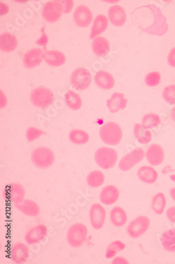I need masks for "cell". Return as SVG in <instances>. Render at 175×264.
Segmentation results:
<instances>
[{"label":"cell","mask_w":175,"mask_h":264,"mask_svg":"<svg viewBox=\"0 0 175 264\" xmlns=\"http://www.w3.org/2000/svg\"><path fill=\"white\" fill-rule=\"evenodd\" d=\"M49 229L45 225L38 224L30 228L27 232L25 240L29 245H35L45 240L48 236Z\"/></svg>","instance_id":"obj_12"},{"label":"cell","mask_w":175,"mask_h":264,"mask_svg":"<svg viewBox=\"0 0 175 264\" xmlns=\"http://www.w3.org/2000/svg\"><path fill=\"white\" fill-rule=\"evenodd\" d=\"M73 18H74L75 24L78 27L85 28L92 22V12L89 7L85 5H80L75 9Z\"/></svg>","instance_id":"obj_14"},{"label":"cell","mask_w":175,"mask_h":264,"mask_svg":"<svg viewBox=\"0 0 175 264\" xmlns=\"http://www.w3.org/2000/svg\"><path fill=\"white\" fill-rule=\"evenodd\" d=\"M69 140L75 144H85L89 142L90 136L83 130L74 129L69 133Z\"/></svg>","instance_id":"obj_34"},{"label":"cell","mask_w":175,"mask_h":264,"mask_svg":"<svg viewBox=\"0 0 175 264\" xmlns=\"http://www.w3.org/2000/svg\"><path fill=\"white\" fill-rule=\"evenodd\" d=\"M47 35H46V34L44 33V34H43V36L41 37V38L39 39L38 41H37V44H40V45L45 46L46 44H47Z\"/></svg>","instance_id":"obj_44"},{"label":"cell","mask_w":175,"mask_h":264,"mask_svg":"<svg viewBox=\"0 0 175 264\" xmlns=\"http://www.w3.org/2000/svg\"><path fill=\"white\" fill-rule=\"evenodd\" d=\"M65 100L67 107L71 110L78 111L81 108L82 99L77 93L69 90L65 94Z\"/></svg>","instance_id":"obj_33"},{"label":"cell","mask_w":175,"mask_h":264,"mask_svg":"<svg viewBox=\"0 0 175 264\" xmlns=\"http://www.w3.org/2000/svg\"><path fill=\"white\" fill-rule=\"evenodd\" d=\"M108 17L111 23L115 26H122L126 21V12L122 7L114 5L108 11Z\"/></svg>","instance_id":"obj_20"},{"label":"cell","mask_w":175,"mask_h":264,"mask_svg":"<svg viewBox=\"0 0 175 264\" xmlns=\"http://www.w3.org/2000/svg\"><path fill=\"white\" fill-rule=\"evenodd\" d=\"M21 213L30 217H36L40 214V207L37 203L31 199H26L19 203L14 204Z\"/></svg>","instance_id":"obj_19"},{"label":"cell","mask_w":175,"mask_h":264,"mask_svg":"<svg viewBox=\"0 0 175 264\" xmlns=\"http://www.w3.org/2000/svg\"><path fill=\"white\" fill-rule=\"evenodd\" d=\"M171 118H172V121L175 123V106L171 111Z\"/></svg>","instance_id":"obj_46"},{"label":"cell","mask_w":175,"mask_h":264,"mask_svg":"<svg viewBox=\"0 0 175 264\" xmlns=\"http://www.w3.org/2000/svg\"><path fill=\"white\" fill-rule=\"evenodd\" d=\"M120 196L119 189L114 185H107L102 190L100 194V200L102 204L111 206L115 204Z\"/></svg>","instance_id":"obj_16"},{"label":"cell","mask_w":175,"mask_h":264,"mask_svg":"<svg viewBox=\"0 0 175 264\" xmlns=\"http://www.w3.org/2000/svg\"><path fill=\"white\" fill-rule=\"evenodd\" d=\"M95 160L98 167L104 170H109L115 167L117 163V151L111 147L99 148L95 154Z\"/></svg>","instance_id":"obj_5"},{"label":"cell","mask_w":175,"mask_h":264,"mask_svg":"<svg viewBox=\"0 0 175 264\" xmlns=\"http://www.w3.org/2000/svg\"><path fill=\"white\" fill-rule=\"evenodd\" d=\"M169 194H170L171 197H172L173 200L175 202V187H172L169 190Z\"/></svg>","instance_id":"obj_45"},{"label":"cell","mask_w":175,"mask_h":264,"mask_svg":"<svg viewBox=\"0 0 175 264\" xmlns=\"http://www.w3.org/2000/svg\"><path fill=\"white\" fill-rule=\"evenodd\" d=\"M167 62L169 66L175 67V47L169 51L168 57H167Z\"/></svg>","instance_id":"obj_42"},{"label":"cell","mask_w":175,"mask_h":264,"mask_svg":"<svg viewBox=\"0 0 175 264\" xmlns=\"http://www.w3.org/2000/svg\"><path fill=\"white\" fill-rule=\"evenodd\" d=\"M137 176L141 181L149 185L156 183L158 178V172L153 167L148 166L140 167L137 171Z\"/></svg>","instance_id":"obj_21"},{"label":"cell","mask_w":175,"mask_h":264,"mask_svg":"<svg viewBox=\"0 0 175 264\" xmlns=\"http://www.w3.org/2000/svg\"><path fill=\"white\" fill-rule=\"evenodd\" d=\"M108 26V19L103 14H100L95 19L90 35L91 39H95L106 30Z\"/></svg>","instance_id":"obj_28"},{"label":"cell","mask_w":175,"mask_h":264,"mask_svg":"<svg viewBox=\"0 0 175 264\" xmlns=\"http://www.w3.org/2000/svg\"><path fill=\"white\" fill-rule=\"evenodd\" d=\"M46 133L41 129L36 127H30L26 131V138L28 142H32L37 140L42 135H45Z\"/></svg>","instance_id":"obj_37"},{"label":"cell","mask_w":175,"mask_h":264,"mask_svg":"<svg viewBox=\"0 0 175 264\" xmlns=\"http://www.w3.org/2000/svg\"><path fill=\"white\" fill-rule=\"evenodd\" d=\"M112 264H128V260L126 259L123 256H117V257L114 258L112 261Z\"/></svg>","instance_id":"obj_43"},{"label":"cell","mask_w":175,"mask_h":264,"mask_svg":"<svg viewBox=\"0 0 175 264\" xmlns=\"http://www.w3.org/2000/svg\"><path fill=\"white\" fill-rule=\"evenodd\" d=\"M160 80H161V76H160V73L153 71V72L149 73V74L146 75L145 83L148 86L154 87L160 84Z\"/></svg>","instance_id":"obj_39"},{"label":"cell","mask_w":175,"mask_h":264,"mask_svg":"<svg viewBox=\"0 0 175 264\" xmlns=\"http://www.w3.org/2000/svg\"><path fill=\"white\" fill-rule=\"evenodd\" d=\"M54 95L52 91L45 87H36L30 94V100L34 106L45 110L52 104Z\"/></svg>","instance_id":"obj_6"},{"label":"cell","mask_w":175,"mask_h":264,"mask_svg":"<svg viewBox=\"0 0 175 264\" xmlns=\"http://www.w3.org/2000/svg\"><path fill=\"white\" fill-rule=\"evenodd\" d=\"M30 256V250L28 246L23 242H17L14 244L10 251V257L17 264L27 263Z\"/></svg>","instance_id":"obj_13"},{"label":"cell","mask_w":175,"mask_h":264,"mask_svg":"<svg viewBox=\"0 0 175 264\" xmlns=\"http://www.w3.org/2000/svg\"><path fill=\"white\" fill-rule=\"evenodd\" d=\"M167 205V201L165 194L162 192H159L153 196L151 200V208L155 214L158 215H161L165 211V208Z\"/></svg>","instance_id":"obj_32"},{"label":"cell","mask_w":175,"mask_h":264,"mask_svg":"<svg viewBox=\"0 0 175 264\" xmlns=\"http://www.w3.org/2000/svg\"><path fill=\"white\" fill-rule=\"evenodd\" d=\"M128 104V100L124 94L114 92L110 99L107 101V107L112 114L117 113L120 110H125Z\"/></svg>","instance_id":"obj_18"},{"label":"cell","mask_w":175,"mask_h":264,"mask_svg":"<svg viewBox=\"0 0 175 264\" xmlns=\"http://www.w3.org/2000/svg\"><path fill=\"white\" fill-rule=\"evenodd\" d=\"M126 247V244L123 243L121 241H114L112 243L109 244L108 247H107L105 256H106V258H108V259L113 258L118 253L124 250Z\"/></svg>","instance_id":"obj_35"},{"label":"cell","mask_w":175,"mask_h":264,"mask_svg":"<svg viewBox=\"0 0 175 264\" xmlns=\"http://www.w3.org/2000/svg\"><path fill=\"white\" fill-rule=\"evenodd\" d=\"M145 155V152L142 148L134 149L133 150L121 158L119 164V169L123 172L130 171L137 164L140 163L144 160Z\"/></svg>","instance_id":"obj_8"},{"label":"cell","mask_w":175,"mask_h":264,"mask_svg":"<svg viewBox=\"0 0 175 264\" xmlns=\"http://www.w3.org/2000/svg\"><path fill=\"white\" fill-rule=\"evenodd\" d=\"M166 216L171 222L175 224V206L167 208V212H166Z\"/></svg>","instance_id":"obj_41"},{"label":"cell","mask_w":175,"mask_h":264,"mask_svg":"<svg viewBox=\"0 0 175 264\" xmlns=\"http://www.w3.org/2000/svg\"><path fill=\"white\" fill-rule=\"evenodd\" d=\"M150 10L152 13L153 18V23L148 28L143 29L144 33L149 35H157V36H162L167 33L169 26L167 24V20L161 11L155 5H149Z\"/></svg>","instance_id":"obj_1"},{"label":"cell","mask_w":175,"mask_h":264,"mask_svg":"<svg viewBox=\"0 0 175 264\" xmlns=\"http://www.w3.org/2000/svg\"><path fill=\"white\" fill-rule=\"evenodd\" d=\"M134 135L140 143L146 144L152 140L153 133L150 128H146L142 124H137L134 126Z\"/></svg>","instance_id":"obj_25"},{"label":"cell","mask_w":175,"mask_h":264,"mask_svg":"<svg viewBox=\"0 0 175 264\" xmlns=\"http://www.w3.org/2000/svg\"><path fill=\"white\" fill-rule=\"evenodd\" d=\"M18 40L14 34L4 33L0 35V48L5 52H11L17 49Z\"/></svg>","instance_id":"obj_24"},{"label":"cell","mask_w":175,"mask_h":264,"mask_svg":"<svg viewBox=\"0 0 175 264\" xmlns=\"http://www.w3.org/2000/svg\"><path fill=\"white\" fill-rule=\"evenodd\" d=\"M150 220L146 216H140L134 219L127 227V233L130 238L137 239L149 230Z\"/></svg>","instance_id":"obj_7"},{"label":"cell","mask_w":175,"mask_h":264,"mask_svg":"<svg viewBox=\"0 0 175 264\" xmlns=\"http://www.w3.org/2000/svg\"><path fill=\"white\" fill-rule=\"evenodd\" d=\"M146 157L151 166L157 167L160 165L165 160V152L161 146L158 144H152L148 147Z\"/></svg>","instance_id":"obj_15"},{"label":"cell","mask_w":175,"mask_h":264,"mask_svg":"<svg viewBox=\"0 0 175 264\" xmlns=\"http://www.w3.org/2000/svg\"><path fill=\"white\" fill-rule=\"evenodd\" d=\"M110 217L111 222L115 227H123L128 221V216L126 211L120 206H115L112 208Z\"/></svg>","instance_id":"obj_26"},{"label":"cell","mask_w":175,"mask_h":264,"mask_svg":"<svg viewBox=\"0 0 175 264\" xmlns=\"http://www.w3.org/2000/svg\"><path fill=\"white\" fill-rule=\"evenodd\" d=\"M71 85L76 90H84L90 86L92 76L90 71L84 68H78L73 71L71 75Z\"/></svg>","instance_id":"obj_9"},{"label":"cell","mask_w":175,"mask_h":264,"mask_svg":"<svg viewBox=\"0 0 175 264\" xmlns=\"http://www.w3.org/2000/svg\"><path fill=\"white\" fill-rule=\"evenodd\" d=\"M95 82L98 87L104 90H110L115 85V80L110 73L105 71H100L95 76Z\"/></svg>","instance_id":"obj_22"},{"label":"cell","mask_w":175,"mask_h":264,"mask_svg":"<svg viewBox=\"0 0 175 264\" xmlns=\"http://www.w3.org/2000/svg\"><path fill=\"white\" fill-rule=\"evenodd\" d=\"M161 123L160 117L156 114L149 113L143 117L142 124L146 128H156Z\"/></svg>","instance_id":"obj_36"},{"label":"cell","mask_w":175,"mask_h":264,"mask_svg":"<svg viewBox=\"0 0 175 264\" xmlns=\"http://www.w3.org/2000/svg\"><path fill=\"white\" fill-rule=\"evenodd\" d=\"M43 59L46 63L52 67H60V66L63 65L66 62L65 55L58 50L44 51L43 54Z\"/></svg>","instance_id":"obj_23"},{"label":"cell","mask_w":175,"mask_h":264,"mask_svg":"<svg viewBox=\"0 0 175 264\" xmlns=\"http://www.w3.org/2000/svg\"><path fill=\"white\" fill-rule=\"evenodd\" d=\"M32 162L35 167L40 169H47L55 162V154L50 148L38 147L32 152Z\"/></svg>","instance_id":"obj_3"},{"label":"cell","mask_w":175,"mask_h":264,"mask_svg":"<svg viewBox=\"0 0 175 264\" xmlns=\"http://www.w3.org/2000/svg\"><path fill=\"white\" fill-rule=\"evenodd\" d=\"M162 97L169 104H175V85L165 87L162 92Z\"/></svg>","instance_id":"obj_38"},{"label":"cell","mask_w":175,"mask_h":264,"mask_svg":"<svg viewBox=\"0 0 175 264\" xmlns=\"http://www.w3.org/2000/svg\"><path fill=\"white\" fill-rule=\"evenodd\" d=\"M64 7V14L69 13L72 10L73 7H74V2L70 1V0H67V1H62Z\"/></svg>","instance_id":"obj_40"},{"label":"cell","mask_w":175,"mask_h":264,"mask_svg":"<svg viewBox=\"0 0 175 264\" xmlns=\"http://www.w3.org/2000/svg\"><path fill=\"white\" fill-rule=\"evenodd\" d=\"M44 51L40 48H33L25 54L23 64L28 69H33L42 64Z\"/></svg>","instance_id":"obj_17"},{"label":"cell","mask_w":175,"mask_h":264,"mask_svg":"<svg viewBox=\"0 0 175 264\" xmlns=\"http://www.w3.org/2000/svg\"><path fill=\"white\" fill-rule=\"evenodd\" d=\"M63 12L62 1H50L43 7L42 16L48 22L55 23L60 19Z\"/></svg>","instance_id":"obj_10"},{"label":"cell","mask_w":175,"mask_h":264,"mask_svg":"<svg viewBox=\"0 0 175 264\" xmlns=\"http://www.w3.org/2000/svg\"><path fill=\"white\" fill-rule=\"evenodd\" d=\"M92 48L95 55L103 57L110 51V42L104 37H97L93 41Z\"/></svg>","instance_id":"obj_29"},{"label":"cell","mask_w":175,"mask_h":264,"mask_svg":"<svg viewBox=\"0 0 175 264\" xmlns=\"http://www.w3.org/2000/svg\"><path fill=\"white\" fill-rule=\"evenodd\" d=\"M160 243L165 251L175 252V228H170L162 233Z\"/></svg>","instance_id":"obj_30"},{"label":"cell","mask_w":175,"mask_h":264,"mask_svg":"<svg viewBox=\"0 0 175 264\" xmlns=\"http://www.w3.org/2000/svg\"><path fill=\"white\" fill-rule=\"evenodd\" d=\"M107 212L105 208L101 204L95 203L91 206L89 211V219L91 226L95 230L102 229L106 221Z\"/></svg>","instance_id":"obj_11"},{"label":"cell","mask_w":175,"mask_h":264,"mask_svg":"<svg viewBox=\"0 0 175 264\" xmlns=\"http://www.w3.org/2000/svg\"><path fill=\"white\" fill-rule=\"evenodd\" d=\"M100 136L105 144L111 146L117 145L122 140V129L117 123L109 121L100 129Z\"/></svg>","instance_id":"obj_2"},{"label":"cell","mask_w":175,"mask_h":264,"mask_svg":"<svg viewBox=\"0 0 175 264\" xmlns=\"http://www.w3.org/2000/svg\"><path fill=\"white\" fill-rule=\"evenodd\" d=\"M9 197L14 204H19L25 199L26 190L22 185L18 183H13L9 188Z\"/></svg>","instance_id":"obj_27"},{"label":"cell","mask_w":175,"mask_h":264,"mask_svg":"<svg viewBox=\"0 0 175 264\" xmlns=\"http://www.w3.org/2000/svg\"><path fill=\"white\" fill-rule=\"evenodd\" d=\"M89 231L85 225L76 223L71 225L67 232V241L71 247H81L87 240Z\"/></svg>","instance_id":"obj_4"},{"label":"cell","mask_w":175,"mask_h":264,"mask_svg":"<svg viewBox=\"0 0 175 264\" xmlns=\"http://www.w3.org/2000/svg\"><path fill=\"white\" fill-rule=\"evenodd\" d=\"M105 181V176L101 171L95 170L88 174L86 178L87 184L92 188H98L103 186Z\"/></svg>","instance_id":"obj_31"}]
</instances>
